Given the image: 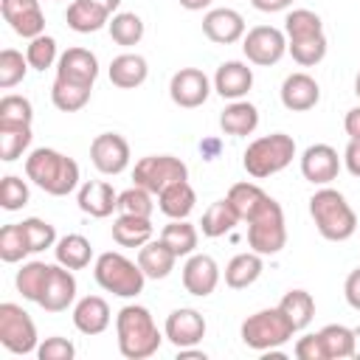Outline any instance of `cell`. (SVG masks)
<instances>
[{"instance_id":"50","label":"cell","mask_w":360,"mask_h":360,"mask_svg":"<svg viewBox=\"0 0 360 360\" xmlns=\"http://www.w3.org/2000/svg\"><path fill=\"white\" fill-rule=\"evenodd\" d=\"M73 354H76V346L68 338H59V335L45 338L37 346V357L39 360H73Z\"/></svg>"},{"instance_id":"18","label":"cell","mask_w":360,"mask_h":360,"mask_svg":"<svg viewBox=\"0 0 360 360\" xmlns=\"http://www.w3.org/2000/svg\"><path fill=\"white\" fill-rule=\"evenodd\" d=\"M96 76H98V59L87 48H68L56 62V79L93 87Z\"/></svg>"},{"instance_id":"37","label":"cell","mask_w":360,"mask_h":360,"mask_svg":"<svg viewBox=\"0 0 360 360\" xmlns=\"http://www.w3.org/2000/svg\"><path fill=\"white\" fill-rule=\"evenodd\" d=\"M90 93H93V87L73 84L65 79H53V84H51V101L62 112H79L90 101Z\"/></svg>"},{"instance_id":"34","label":"cell","mask_w":360,"mask_h":360,"mask_svg":"<svg viewBox=\"0 0 360 360\" xmlns=\"http://www.w3.org/2000/svg\"><path fill=\"white\" fill-rule=\"evenodd\" d=\"M278 309L287 315V321L298 329H307L312 315H315V298L307 292V290H290L284 292V298L278 301Z\"/></svg>"},{"instance_id":"24","label":"cell","mask_w":360,"mask_h":360,"mask_svg":"<svg viewBox=\"0 0 360 360\" xmlns=\"http://www.w3.org/2000/svg\"><path fill=\"white\" fill-rule=\"evenodd\" d=\"M174 250L163 239H149L143 248H138V264L146 278H166L174 270Z\"/></svg>"},{"instance_id":"3","label":"cell","mask_w":360,"mask_h":360,"mask_svg":"<svg viewBox=\"0 0 360 360\" xmlns=\"http://www.w3.org/2000/svg\"><path fill=\"white\" fill-rule=\"evenodd\" d=\"M309 217L318 228V233L329 242H346L357 231V214L346 202V197L338 188H318L309 197Z\"/></svg>"},{"instance_id":"54","label":"cell","mask_w":360,"mask_h":360,"mask_svg":"<svg viewBox=\"0 0 360 360\" xmlns=\"http://www.w3.org/2000/svg\"><path fill=\"white\" fill-rule=\"evenodd\" d=\"M343 129L349 135V141H357L360 138V107H352L343 118Z\"/></svg>"},{"instance_id":"16","label":"cell","mask_w":360,"mask_h":360,"mask_svg":"<svg viewBox=\"0 0 360 360\" xmlns=\"http://www.w3.org/2000/svg\"><path fill=\"white\" fill-rule=\"evenodd\" d=\"M338 172H340L338 149H332L329 143H312L304 149V155H301L304 180H309L312 186H326L338 177Z\"/></svg>"},{"instance_id":"17","label":"cell","mask_w":360,"mask_h":360,"mask_svg":"<svg viewBox=\"0 0 360 360\" xmlns=\"http://www.w3.org/2000/svg\"><path fill=\"white\" fill-rule=\"evenodd\" d=\"M219 284V264L208 253H191L183 264V287L186 292L205 298L217 290Z\"/></svg>"},{"instance_id":"19","label":"cell","mask_w":360,"mask_h":360,"mask_svg":"<svg viewBox=\"0 0 360 360\" xmlns=\"http://www.w3.org/2000/svg\"><path fill=\"white\" fill-rule=\"evenodd\" d=\"M202 34L217 45H233L245 37V17L233 8H211L202 17Z\"/></svg>"},{"instance_id":"7","label":"cell","mask_w":360,"mask_h":360,"mask_svg":"<svg viewBox=\"0 0 360 360\" xmlns=\"http://www.w3.org/2000/svg\"><path fill=\"white\" fill-rule=\"evenodd\" d=\"M248 245L262 256H276L287 245L284 211L273 197H267V202L248 219Z\"/></svg>"},{"instance_id":"36","label":"cell","mask_w":360,"mask_h":360,"mask_svg":"<svg viewBox=\"0 0 360 360\" xmlns=\"http://www.w3.org/2000/svg\"><path fill=\"white\" fill-rule=\"evenodd\" d=\"M31 124H6L0 121V160L11 163L22 158V152L31 146Z\"/></svg>"},{"instance_id":"14","label":"cell","mask_w":360,"mask_h":360,"mask_svg":"<svg viewBox=\"0 0 360 360\" xmlns=\"http://www.w3.org/2000/svg\"><path fill=\"white\" fill-rule=\"evenodd\" d=\"M0 11L14 34L25 39L45 34V14L39 8V0H0Z\"/></svg>"},{"instance_id":"5","label":"cell","mask_w":360,"mask_h":360,"mask_svg":"<svg viewBox=\"0 0 360 360\" xmlns=\"http://www.w3.org/2000/svg\"><path fill=\"white\" fill-rule=\"evenodd\" d=\"M93 276H96V284L118 298H135L138 292H143V270L138 262L127 259L124 253L118 250H107L96 259L93 264Z\"/></svg>"},{"instance_id":"20","label":"cell","mask_w":360,"mask_h":360,"mask_svg":"<svg viewBox=\"0 0 360 360\" xmlns=\"http://www.w3.org/2000/svg\"><path fill=\"white\" fill-rule=\"evenodd\" d=\"M321 101V87L309 73H290L281 82V104L290 112H307Z\"/></svg>"},{"instance_id":"49","label":"cell","mask_w":360,"mask_h":360,"mask_svg":"<svg viewBox=\"0 0 360 360\" xmlns=\"http://www.w3.org/2000/svg\"><path fill=\"white\" fill-rule=\"evenodd\" d=\"M28 186H25V180L22 177H17V174H6L3 180H0V205L6 208V211H20L22 205H28Z\"/></svg>"},{"instance_id":"13","label":"cell","mask_w":360,"mask_h":360,"mask_svg":"<svg viewBox=\"0 0 360 360\" xmlns=\"http://www.w3.org/2000/svg\"><path fill=\"white\" fill-rule=\"evenodd\" d=\"M205 318L191 309V307H180V309H172L166 315V323H163V335L169 343H174L177 349H186V346H197L202 338H205Z\"/></svg>"},{"instance_id":"44","label":"cell","mask_w":360,"mask_h":360,"mask_svg":"<svg viewBox=\"0 0 360 360\" xmlns=\"http://www.w3.org/2000/svg\"><path fill=\"white\" fill-rule=\"evenodd\" d=\"M25 59L34 70H48L53 68V62H59L56 56V39L48 37V34H39L34 39H28V48H25Z\"/></svg>"},{"instance_id":"43","label":"cell","mask_w":360,"mask_h":360,"mask_svg":"<svg viewBox=\"0 0 360 360\" xmlns=\"http://www.w3.org/2000/svg\"><path fill=\"white\" fill-rule=\"evenodd\" d=\"M28 253H31V248H28V239H25L22 225H20V222L6 225V228L0 231V259L8 262V264H14V262H20V259L28 256Z\"/></svg>"},{"instance_id":"1","label":"cell","mask_w":360,"mask_h":360,"mask_svg":"<svg viewBox=\"0 0 360 360\" xmlns=\"http://www.w3.org/2000/svg\"><path fill=\"white\" fill-rule=\"evenodd\" d=\"M115 335H118V352L127 360H146L152 357L163 338L152 312L141 304H127L121 307V312L115 315Z\"/></svg>"},{"instance_id":"22","label":"cell","mask_w":360,"mask_h":360,"mask_svg":"<svg viewBox=\"0 0 360 360\" xmlns=\"http://www.w3.org/2000/svg\"><path fill=\"white\" fill-rule=\"evenodd\" d=\"M76 202L84 214H90L96 219H104L112 211H118V191L104 180H87V183L79 186Z\"/></svg>"},{"instance_id":"29","label":"cell","mask_w":360,"mask_h":360,"mask_svg":"<svg viewBox=\"0 0 360 360\" xmlns=\"http://www.w3.org/2000/svg\"><path fill=\"white\" fill-rule=\"evenodd\" d=\"M264 270V262H262V253L256 250H248V253H236L228 264H225V284L231 290H245L250 287Z\"/></svg>"},{"instance_id":"56","label":"cell","mask_w":360,"mask_h":360,"mask_svg":"<svg viewBox=\"0 0 360 360\" xmlns=\"http://www.w3.org/2000/svg\"><path fill=\"white\" fill-rule=\"evenodd\" d=\"M214 0H180V6L186 8V11H202V8H208Z\"/></svg>"},{"instance_id":"59","label":"cell","mask_w":360,"mask_h":360,"mask_svg":"<svg viewBox=\"0 0 360 360\" xmlns=\"http://www.w3.org/2000/svg\"><path fill=\"white\" fill-rule=\"evenodd\" d=\"M354 93H357V98H360V73H357V79H354Z\"/></svg>"},{"instance_id":"4","label":"cell","mask_w":360,"mask_h":360,"mask_svg":"<svg viewBox=\"0 0 360 360\" xmlns=\"http://www.w3.org/2000/svg\"><path fill=\"white\" fill-rule=\"evenodd\" d=\"M292 158H295V141L287 132H270V135H262L253 143H248V149L242 155V166L250 177L264 180V177L287 169L292 163Z\"/></svg>"},{"instance_id":"21","label":"cell","mask_w":360,"mask_h":360,"mask_svg":"<svg viewBox=\"0 0 360 360\" xmlns=\"http://www.w3.org/2000/svg\"><path fill=\"white\" fill-rule=\"evenodd\" d=\"M253 87V70L239 62V59H231V62H222L214 73V90L222 96V98H245Z\"/></svg>"},{"instance_id":"31","label":"cell","mask_w":360,"mask_h":360,"mask_svg":"<svg viewBox=\"0 0 360 360\" xmlns=\"http://www.w3.org/2000/svg\"><path fill=\"white\" fill-rule=\"evenodd\" d=\"M53 256L59 264H65L68 270H84L93 259V245L87 236L82 233H65L62 239H56L53 245Z\"/></svg>"},{"instance_id":"6","label":"cell","mask_w":360,"mask_h":360,"mask_svg":"<svg viewBox=\"0 0 360 360\" xmlns=\"http://www.w3.org/2000/svg\"><path fill=\"white\" fill-rule=\"evenodd\" d=\"M242 343L253 352H270V349H278L284 346L292 335H295V326L287 321V315L278 309V307H270V309H259L253 315H248L242 321Z\"/></svg>"},{"instance_id":"53","label":"cell","mask_w":360,"mask_h":360,"mask_svg":"<svg viewBox=\"0 0 360 360\" xmlns=\"http://www.w3.org/2000/svg\"><path fill=\"white\" fill-rule=\"evenodd\" d=\"M343 163L349 169L352 177H360V138L357 141H349L346 152H343Z\"/></svg>"},{"instance_id":"8","label":"cell","mask_w":360,"mask_h":360,"mask_svg":"<svg viewBox=\"0 0 360 360\" xmlns=\"http://www.w3.org/2000/svg\"><path fill=\"white\" fill-rule=\"evenodd\" d=\"M132 180H135V186H141L152 194H160L166 186H172L177 180H188V166L174 155H146L135 163Z\"/></svg>"},{"instance_id":"25","label":"cell","mask_w":360,"mask_h":360,"mask_svg":"<svg viewBox=\"0 0 360 360\" xmlns=\"http://www.w3.org/2000/svg\"><path fill=\"white\" fill-rule=\"evenodd\" d=\"M149 65L141 53H121L110 62V82L121 90H135L146 82Z\"/></svg>"},{"instance_id":"48","label":"cell","mask_w":360,"mask_h":360,"mask_svg":"<svg viewBox=\"0 0 360 360\" xmlns=\"http://www.w3.org/2000/svg\"><path fill=\"white\" fill-rule=\"evenodd\" d=\"M0 121L6 124H31L34 121V107L25 96L8 93L0 98Z\"/></svg>"},{"instance_id":"33","label":"cell","mask_w":360,"mask_h":360,"mask_svg":"<svg viewBox=\"0 0 360 360\" xmlns=\"http://www.w3.org/2000/svg\"><path fill=\"white\" fill-rule=\"evenodd\" d=\"M267 191L262 188V186H256V183H233L231 188H228V200H231V205L236 208V214H239V219H250L264 202H267Z\"/></svg>"},{"instance_id":"28","label":"cell","mask_w":360,"mask_h":360,"mask_svg":"<svg viewBox=\"0 0 360 360\" xmlns=\"http://www.w3.org/2000/svg\"><path fill=\"white\" fill-rule=\"evenodd\" d=\"M155 228L149 217H132V214H118L112 222V239L121 248H143L152 239Z\"/></svg>"},{"instance_id":"52","label":"cell","mask_w":360,"mask_h":360,"mask_svg":"<svg viewBox=\"0 0 360 360\" xmlns=\"http://www.w3.org/2000/svg\"><path fill=\"white\" fill-rule=\"evenodd\" d=\"M343 295H346V304L360 312V267H354V270L346 276V281H343Z\"/></svg>"},{"instance_id":"32","label":"cell","mask_w":360,"mask_h":360,"mask_svg":"<svg viewBox=\"0 0 360 360\" xmlns=\"http://www.w3.org/2000/svg\"><path fill=\"white\" fill-rule=\"evenodd\" d=\"M236 225H239V214H236V208L231 205L228 197L211 202V205L205 208V214H202V222H200L202 236H208V239L225 236V233H231Z\"/></svg>"},{"instance_id":"12","label":"cell","mask_w":360,"mask_h":360,"mask_svg":"<svg viewBox=\"0 0 360 360\" xmlns=\"http://www.w3.org/2000/svg\"><path fill=\"white\" fill-rule=\"evenodd\" d=\"M90 160L101 174H121L129 166V143L118 132H101L90 143Z\"/></svg>"},{"instance_id":"51","label":"cell","mask_w":360,"mask_h":360,"mask_svg":"<svg viewBox=\"0 0 360 360\" xmlns=\"http://www.w3.org/2000/svg\"><path fill=\"white\" fill-rule=\"evenodd\" d=\"M292 352H295L298 360H326V349H323L318 332H315V335H304V338H298Z\"/></svg>"},{"instance_id":"46","label":"cell","mask_w":360,"mask_h":360,"mask_svg":"<svg viewBox=\"0 0 360 360\" xmlns=\"http://www.w3.org/2000/svg\"><path fill=\"white\" fill-rule=\"evenodd\" d=\"M155 202H152V191L132 186L127 191L118 194V214H132V217H152Z\"/></svg>"},{"instance_id":"2","label":"cell","mask_w":360,"mask_h":360,"mask_svg":"<svg viewBox=\"0 0 360 360\" xmlns=\"http://www.w3.org/2000/svg\"><path fill=\"white\" fill-rule=\"evenodd\" d=\"M25 174L34 186L53 197H65L79 186V163L48 146H39L25 158Z\"/></svg>"},{"instance_id":"23","label":"cell","mask_w":360,"mask_h":360,"mask_svg":"<svg viewBox=\"0 0 360 360\" xmlns=\"http://www.w3.org/2000/svg\"><path fill=\"white\" fill-rule=\"evenodd\" d=\"M73 326L82 335H101L110 326V304L101 295H84L73 307Z\"/></svg>"},{"instance_id":"10","label":"cell","mask_w":360,"mask_h":360,"mask_svg":"<svg viewBox=\"0 0 360 360\" xmlns=\"http://www.w3.org/2000/svg\"><path fill=\"white\" fill-rule=\"evenodd\" d=\"M242 51L248 62L259 68H270L287 53V34L273 25H256L242 37Z\"/></svg>"},{"instance_id":"40","label":"cell","mask_w":360,"mask_h":360,"mask_svg":"<svg viewBox=\"0 0 360 360\" xmlns=\"http://www.w3.org/2000/svg\"><path fill=\"white\" fill-rule=\"evenodd\" d=\"M321 343L326 349V360H346L354 354V332L343 323H326L321 332Z\"/></svg>"},{"instance_id":"55","label":"cell","mask_w":360,"mask_h":360,"mask_svg":"<svg viewBox=\"0 0 360 360\" xmlns=\"http://www.w3.org/2000/svg\"><path fill=\"white\" fill-rule=\"evenodd\" d=\"M250 6L256 11H264V14H273V11H284L292 6V0H250Z\"/></svg>"},{"instance_id":"11","label":"cell","mask_w":360,"mask_h":360,"mask_svg":"<svg viewBox=\"0 0 360 360\" xmlns=\"http://www.w3.org/2000/svg\"><path fill=\"white\" fill-rule=\"evenodd\" d=\"M169 96L177 107L194 110L202 107L211 96V82L200 68H180L169 82Z\"/></svg>"},{"instance_id":"39","label":"cell","mask_w":360,"mask_h":360,"mask_svg":"<svg viewBox=\"0 0 360 360\" xmlns=\"http://www.w3.org/2000/svg\"><path fill=\"white\" fill-rule=\"evenodd\" d=\"M48 270H51V264H45V262H25V264L17 270V278H14L17 292H20L25 301L39 304L42 287H45V281H48Z\"/></svg>"},{"instance_id":"58","label":"cell","mask_w":360,"mask_h":360,"mask_svg":"<svg viewBox=\"0 0 360 360\" xmlns=\"http://www.w3.org/2000/svg\"><path fill=\"white\" fill-rule=\"evenodd\" d=\"M352 332H354V354H352V357H357V360H360V326H354Z\"/></svg>"},{"instance_id":"47","label":"cell","mask_w":360,"mask_h":360,"mask_svg":"<svg viewBox=\"0 0 360 360\" xmlns=\"http://www.w3.org/2000/svg\"><path fill=\"white\" fill-rule=\"evenodd\" d=\"M287 51L292 53V59L301 68H312L326 56V34L312 37V39H301V42H287Z\"/></svg>"},{"instance_id":"45","label":"cell","mask_w":360,"mask_h":360,"mask_svg":"<svg viewBox=\"0 0 360 360\" xmlns=\"http://www.w3.org/2000/svg\"><path fill=\"white\" fill-rule=\"evenodd\" d=\"M20 225H22V231H25V239H28L31 253H42V250H48V248L56 245V228H53L51 222L39 219V217H28V219H22Z\"/></svg>"},{"instance_id":"57","label":"cell","mask_w":360,"mask_h":360,"mask_svg":"<svg viewBox=\"0 0 360 360\" xmlns=\"http://www.w3.org/2000/svg\"><path fill=\"white\" fill-rule=\"evenodd\" d=\"M90 3H96V6H101V8H107L110 14H112V11H115V8L121 6V0H90Z\"/></svg>"},{"instance_id":"9","label":"cell","mask_w":360,"mask_h":360,"mask_svg":"<svg viewBox=\"0 0 360 360\" xmlns=\"http://www.w3.org/2000/svg\"><path fill=\"white\" fill-rule=\"evenodd\" d=\"M0 343L11 354H31L37 352V326L31 315L20 304H0Z\"/></svg>"},{"instance_id":"15","label":"cell","mask_w":360,"mask_h":360,"mask_svg":"<svg viewBox=\"0 0 360 360\" xmlns=\"http://www.w3.org/2000/svg\"><path fill=\"white\" fill-rule=\"evenodd\" d=\"M73 301H76V278H73V270H68L59 262L51 264L48 281H45L42 295H39V307L45 312H65Z\"/></svg>"},{"instance_id":"27","label":"cell","mask_w":360,"mask_h":360,"mask_svg":"<svg viewBox=\"0 0 360 360\" xmlns=\"http://www.w3.org/2000/svg\"><path fill=\"white\" fill-rule=\"evenodd\" d=\"M219 127H222L225 135L245 138V135H250V132L259 127V110H256L250 101L236 98V101H231V104L222 110V115H219Z\"/></svg>"},{"instance_id":"38","label":"cell","mask_w":360,"mask_h":360,"mask_svg":"<svg viewBox=\"0 0 360 360\" xmlns=\"http://www.w3.org/2000/svg\"><path fill=\"white\" fill-rule=\"evenodd\" d=\"M160 239L174 250V256H191L197 242H200V233L197 228L188 222V219H172L163 231H160Z\"/></svg>"},{"instance_id":"41","label":"cell","mask_w":360,"mask_h":360,"mask_svg":"<svg viewBox=\"0 0 360 360\" xmlns=\"http://www.w3.org/2000/svg\"><path fill=\"white\" fill-rule=\"evenodd\" d=\"M107 28H110L112 42H118L124 48H132V45H138L143 39V20L135 11H118V14H112V20L107 22Z\"/></svg>"},{"instance_id":"26","label":"cell","mask_w":360,"mask_h":360,"mask_svg":"<svg viewBox=\"0 0 360 360\" xmlns=\"http://www.w3.org/2000/svg\"><path fill=\"white\" fill-rule=\"evenodd\" d=\"M194 205H197V194H194V188H191L188 180H177V183L166 186L158 194V208L169 219H186L194 211Z\"/></svg>"},{"instance_id":"30","label":"cell","mask_w":360,"mask_h":360,"mask_svg":"<svg viewBox=\"0 0 360 360\" xmlns=\"http://www.w3.org/2000/svg\"><path fill=\"white\" fill-rule=\"evenodd\" d=\"M65 20H68V28H73L76 34H93L110 22V11L90 3V0H73L68 6Z\"/></svg>"},{"instance_id":"35","label":"cell","mask_w":360,"mask_h":360,"mask_svg":"<svg viewBox=\"0 0 360 360\" xmlns=\"http://www.w3.org/2000/svg\"><path fill=\"white\" fill-rule=\"evenodd\" d=\"M284 34H287V42H301V39H312V37H321L323 34V22L315 11L309 8H292L287 17H284Z\"/></svg>"},{"instance_id":"42","label":"cell","mask_w":360,"mask_h":360,"mask_svg":"<svg viewBox=\"0 0 360 360\" xmlns=\"http://www.w3.org/2000/svg\"><path fill=\"white\" fill-rule=\"evenodd\" d=\"M28 68H31V65H28V59H25L20 51L3 48V51H0V87H3V90L17 87V84L25 79Z\"/></svg>"}]
</instances>
